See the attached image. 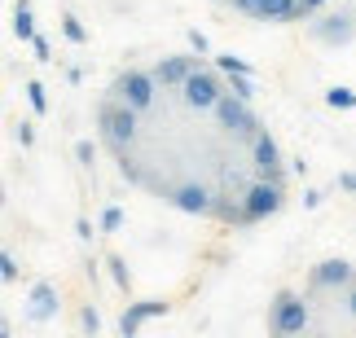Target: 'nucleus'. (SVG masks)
<instances>
[{
  "instance_id": "obj_1",
  "label": "nucleus",
  "mask_w": 356,
  "mask_h": 338,
  "mask_svg": "<svg viewBox=\"0 0 356 338\" xmlns=\"http://www.w3.org/2000/svg\"><path fill=\"white\" fill-rule=\"evenodd\" d=\"M92 119H97V132H102V145L111 150L115 158L119 154H128L136 141H141V110H132V105H123L119 97H106L97 101V110H92Z\"/></svg>"
},
{
  "instance_id": "obj_25",
  "label": "nucleus",
  "mask_w": 356,
  "mask_h": 338,
  "mask_svg": "<svg viewBox=\"0 0 356 338\" xmlns=\"http://www.w3.org/2000/svg\"><path fill=\"white\" fill-rule=\"evenodd\" d=\"M97 228H102V233H119V228H123V207H106Z\"/></svg>"
},
{
  "instance_id": "obj_20",
  "label": "nucleus",
  "mask_w": 356,
  "mask_h": 338,
  "mask_svg": "<svg viewBox=\"0 0 356 338\" xmlns=\"http://www.w3.org/2000/svg\"><path fill=\"white\" fill-rule=\"evenodd\" d=\"M79 330H84L88 338H97V334H102V312H97L92 303H84V307H79Z\"/></svg>"
},
{
  "instance_id": "obj_6",
  "label": "nucleus",
  "mask_w": 356,
  "mask_h": 338,
  "mask_svg": "<svg viewBox=\"0 0 356 338\" xmlns=\"http://www.w3.org/2000/svg\"><path fill=\"white\" fill-rule=\"evenodd\" d=\"M225 71H220V66H194V75H189L185 79V84H181V101L189 105V110H216V101H220L225 97V88H229V79H220Z\"/></svg>"
},
{
  "instance_id": "obj_13",
  "label": "nucleus",
  "mask_w": 356,
  "mask_h": 338,
  "mask_svg": "<svg viewBox=\"0 0 356 338\" xmlns=\"http://www.w3.org/2000/svg\"><path fill=\"white\" fill-rule=\"evenodd\" d=\"M172 312V303L168 299H136L123 307V316H119V334L123 338H136V330L145 326V321H154V316H168Z\"/></svg>"
},
{
  "instance_id": "obj_10",
  "label": "nucleus",
  "mask_w": 356,
  "mask_h": 338,
  "mask_svg": "<svg viewBox=\"0 0 356 338\" xmlns=\"http://www.w3.org/2000/svg\"><path fill=\"white\" fill-rule=\"evenodd\" d=\"M251 176H273L286 185V167H282V145L268 128H259V137L251 141Z\"/></svg>"
},
{
  "instance_id": "obj_16",
  "label": "nucleus",
  "mask_w": 356,
  "mask_h": 338,
  "mask_svg": "<svg viewBox=\"0 0 356 338\" xmlns=\"http://www.w3.org/2000/svg\"><path fill=\"white\" fill-rule=\"evenodd\" d=\"M106 268H111V281L123 290V294H132V273H128V264H123V255H106Z\"/></svg>"
},
{
  "instance_id": "obj_7",
  "label": "nucleus",
  "mask_w": 356,
  "mask_h": 338,
  "mask_svg": "<svg viewBox=\"0 0 356 338\" xmlns=\"http://www.w3.org/2000/svg\"><path fill=\"white\" fill-rule=\"evenodd\" d=\"M242 202H246V220H251V228H255V224H264L268 215H277L286 207V185L273 180V176H251Z\"/></svg>"
},
{
  "instance_id": "obj_11",
  "label": "nucleus",
  "mask_w": 356,
  "mask_h": 338,
  "mask_svg": "<svg viewBox=\"0 0 356 338\" xmlns=\"http://www.w3.org/2000/svg\"><path fill=\"white\" fill-rule=\"evenodd\" d=\"M194 66H202V53H172V58H159L149 71H154L163 92H181V84L194 75Z\"/></svg>"
},
{
  "instance_id": "obj_9",
  "label": "nucleus",
  "mask_w": 356,
  "mask_h": 338,
  "mask_svg": "<svg viewBox=\"0 0 356 338\" xmlns=\"http://www.w3.org/2000/svg\"><path fill=\"white\" fill-rule=\"evenodd\" d=\"M168 207H176L181 215H211V202H216V189L207 180H198V176H189V180L172 185L168 189Z\"/></svg>"
},
{
  "instance_id": "obj_29",
  "label": "nucleus",
  "mask_w": 356,
  "mask_h": 338,
  "mask_svg": "<svg viewBox=\"0 0 356 338\" xmlns=\"http://www.w3.org/2000/svg\"><path fill=\"white\" fill-rule=\"evenodd\" d=\"M185 40H189V49H194V53H202V58H207V53H211V40L202 35L198 26H194V31H185Z\"/></svg>"
},
{
  "instance_id": "obj_3",
  "label": "nucleus",
  "mask_w": 356,
  "mask_h": 338,
  "mask_svg": "<svg viewBox=\"0 0 356 338\" xmlns=\"http://www.w3.org/2000/svg\"><path fill=\"white\" fill-rule=\"evenodd\" d=\"M211 115H216V128H220L225 137L242 141V145H251V141L259 137V128H264V124H259V115H255V105L242 101L238 92H229V88H225V97L216 101Z\"/></svg>"
},
{
  "instance_id": "obj_32",
  "label": "nucleus",
  "mask_w": 356,
  "mask_h": 338,
  "mask_svg": "<svg viewBox=\"0 0 356 338\" xmlns=\"http://www.w3.org/2000/svg\"><path fill=\"white\" fill-rule=\"evenodd\" d=\"M334 185L343 189V194H356V171H339V176H334Z\"/></svg>"
},
{
  "instance_id": "obj_2",
  "label": "nucleus",
  "mask_w": 356,
  "mask_h": 338,
  "mask_svg": "<svg viewBox=\"0 0 356 338\" xmlns=\"http://www.w3.org/2000/svg\"><path fill=\"white\" fill-rule=\"evenodd\" d=\"M312 326V307H308V294L299 290H277L268 303V334L273 338H291V334H304Z\"/></svg>"
},
{
  "instance_id": "obj_5",
  "label": "nucleus",
  "mask_w": 356,
  "mask_h": 338,
  "mask_svg": "<svg viewBox=\"0 0 356 338\" xmlns=\"http://www.w3.org/2000/svg\"><path fill=\"white\" fill-rule=\"evenodd\" d=\"M159 79H154V71H136V66H128V71H119L115 79H111V97H119L123 105H132V110H141V115H149L159 105Z\"/></svg>"
},
{
  "instance_id": "obj_33",
  "label": "nucleus",
  "mask_w": 356,
  "mask_h": 338,
  "mask_svg": "<svg viewBox=\"0 0 356 338\" xmlns=\"http://www.w3.org/2000/svg\"><path fill=\"white\" fill-rule=\"evenodd\" d=\"M321 202H325V194H321V189H304V207H308V211H317Z\"/></svg>"
},
{
  "instance_id": "obj_19",
  "label": "nucleus",
  "mask_w": 356,
  "mask_h": 338,
  "mask_svg": "<svg viewBox=\"0 0 356 338\" xmlns=\"http://www.w3.org/2000/svg\"><path fill=\"white\" fill-rule=\"evenodd\" d=\"M26 101H31V110L35 115H49V92L40 79H26Z\"/></svg>"
},
{
  "instance_id": "obj_18",
  "label": "nucleus",
  "mask_w": 356,
  "mask_h": 338,
  "mask_svg": "<svg viewBox=\"0 0 356 338\" xmlns=\"http://www.w3.org/2000/svg\"><path fill=\"white\" fill-rule=\"evenodd\" d=\"M62 35L71 40V44H88V26L75 18V13H62Z\"/></svg>"
},
{
  "instance_id": "obj_17",
  "label": "nucleus",
  "mask_w": 356,
  "mask_h": 338,
  "mask_svg": "<svg viewBox=\"0 0 356 338\" xmlns=\"http://www.w3.org/2000/svg\"><path fill=\"white\" fill-rule=\"evenodd\" d=\"M325 105H330V110H356V92L334 84V88H325Z\"/></svg>"
},
{
  "instance_id": "obj_4",
  "label": "nucleus",
  "mask_w": 356,
  "mask_h": 338,
  "mask_svg": "<svg viewBox=\"0 0 356 338\" xmlns=\"http://www.w3.org/2000/svg\"><path fill=\"white\" fill-rule=\"evenodd\" d=\"M308 35L317 40L321 49H348L356 40V5L312 13V18H308Z\"/></svg>"
},
{
  "instance_id": "obj_34",
  "label": "nucleus",
  "mask_w": 356,
  "mask_h": 338,
  "mask_svg": "<svg viewBox=\"0 0 356 338\" xmlns=\"http://www.w3.org/2000/svg\"><path fill=\"white\" fill-rule=\"evenodd\" d=\"M75 237H79V242H92V224L84 220V215H79V220H75Z\"/></svg>"
},
{
  "instance_id": "obj_8",
  "label": "nucleus",
  "mask_w": 356,
  "mask_h": 338,
  "mask_svg": "<svg viewBox=\"0 0 356 338\" xmlns=\"http://www.w3.org/2000/svg\"><path fill=\"white\" fill-rule=\"evenodd\" d=\"M352 281H356V268L334 255V260H321L317 268H308L304 294H308V299H325V294H334V299H339V294H343Z\"/></svg>"
},
{
  "instance_id": "obj_21",
  "label": "nucleus",
  "mask_w": 356,
  "mask_h": 338,
  "mask_svg": "<svg viewBox=\"0 0 356 338\" xmlns=\"http://www.w3.org/2000/svg\"><path fill=\"white\" fill-rule=\"evenodd\" d=\"M229 79V92H238L242 101H255V79L251 75H225Z\"/></svg>"
},
{
  "instance_id": "obj_30",
  "label": "nucleus",
  "mask_w": 356,
  "mask_h": 338,
  "mask_svg": "<svg viewBox=\"0 0 356 338\" xmlns=\"http://www.w3.org/2000/svg\"><path fill=\"white\" fill-rule=\"evenodd\" d=\"M31 49H35V58H40V62H53V49H49V40H44V35H35V40H31Z\"/></svg>"
},
{
  "instance_id": "obj_27",
  "label": "nucleus",
  "mask_w": 356,
  "mask_h": 338,
  "mask_svg": "<svg viewBox=\"0 0 356 338\" xmlns=\"http://www.w3.org/2000/svg\"><path fill=\"white\" fill-rule=\"evenodd\" d=\"M325 5H330V0H299V5H295V22H308L312 13H321Z\"/></svg>"
},
{
  "instance_id": "obj_28",
  "label": "nucleus",
  "mask_w": 356,
  "mask_h": 338,
  "mask_svg": "<svg viewBox=\"0 0 356 338\" xmlns=\"http://www.w3.org/2000/svg\"><path fill=\"white\" fill-rule=\"evenodd\" d=\"M225 5L234 13H242V18H259V5H264V0H225Z\"/></svg>"
},
{
  "instance_id": "obj_23",
  "label": "nucleus",
  "mask_w": 356,
  "mask_h": 338,
  "mask_svg": "<svg viewBox=\"0 0 356 338\" xmlns=\"http://www.w3.org/2000/svg\"><path fill=\"white\" fill-rule=\"evenodd\" d=\"M18 277H22V264H18V260H13V255L5 251V255H0V281H5V286H13Z\"/></svg>"
},
{
  "instance_id": "obj_14",
  "label": "nucleus",
  "mask_w": 356,
  "mask_h": 338,
  "mask_svg": "<svg viewBox=\"0 0 356 338\" xmlns=\"http://www.w3.org/2000/svg\"><path fill=\"white\" fill-rule=\"evenodd\" d=\"M13 35H18L22 44H31V40L40 35V31H35V9H31V0H18V5H13Z\"/></svg>"
},
{
  "instance_id": "obj_15",
  "label": "nucleus",
  "mask_w": 356,
  "mask_h": 338,
  "mask_svg": "<svg viewBox=\"0 0 356 338\" xmlns=\"http://www.w3.org/2000/svg\"><path fill=\"white\" fill-rule=\"evenodd\" d=\"M295 5H299V0H264V5H259V18H255V22L286 26V22H295Z\"/></svg>"
},
{
  "instance_id": "obj_22",
  "label": "nucleus",
  "mask_w": 356,
  "mask_h": 338,
  "mask_svg": "<svg viewBox=\"0 0 356 338\" xmlns=\"http://www.w3.org/2000/svg\"><path fill=\"white\" fill-rule=\"evenodd\" d=\"M13 141H18L22 150H31V145H35V124H31V119H18V124H13Z\"/></svg>"
},
{
  "instance_id": "obj_24",
  "label": "nucleus",
  "mask_w": 356,
  "mask_h": 338,
  "mask_svg": "<svg viewBox=\"0 0 356 338\" xmlns=\"http://www.w3.org/2000/svg\"><path fill=\"white\" fill-rule=\"evenodd\" d=\"M216 66H220L225 75H251V66H246L242 58H234V53H220V58H216Z\"/></svg>"
},
{
  "instance_id": "obj_31",
  "label": "nucleus",
  "mask_w": 356,
  "mask_h": 338,
  "mask_svg": "<svg viewBox=\"0 0 356 338\" xmlns=\"http://www.w3.org/2000/svg\"><path fill=\"white\" fill-rule=\"evenodd\" d=\"M339 303H343V312H348V316L356 321V281H352V286L343 290V299H339Z\"/></svg>"
},
{
  "instance_id": "obj_12",
  "label": "nucleus",
  "mask_w": 356,
  "mask_h": 338,
  "mask_svg": "<svg viewBox=\"0 0 356 338\" xmlns=\"http://www.w3.org/2000/svg\"><path fill=\"white\" fill-rule=\"evenodd\" d=\"M58 307H62V294L53 281H35L31 294H26V321L31 326H49L53 316H58Z\"/></svg>"
},
{
  "instance_id": "obj_35",
  "label": "nucleus",
  "mask_w": 356,
  "mask_h": 338,
  "mask_svg": "<svg viewBox=\"0 0 356 338\" xmlns=\"http://www.w3.org/2000/svg\"><path fill=\"white\" fill-rule=\"evenodd\" d=\"M66 84H84V66H71V71H66Z\"/></svg>"
},
{
  "instance_id": "obj_26",
  "label": "nucleus",
  "mask_w": 356,
  "mask_h": 338,
  "mask_svg": "<svg viewBox=\"0 0 356 338\" xmlns=\"http://www.w3.org/2000/svg\"><path fill=\"white\" fill-rule=\"evenodd\" d=\"M75 163L92 167V163H97V145H92V141H75Z\"/></svg>"
}]
</instances>
